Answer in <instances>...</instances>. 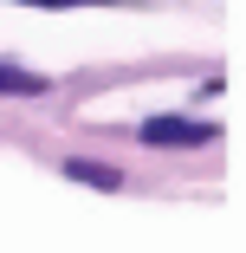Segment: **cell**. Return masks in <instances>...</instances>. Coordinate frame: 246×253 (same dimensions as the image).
Listing matches in <instances>:
<instances>
[{
    "label": "cell",
    "instance_id": "6da1fadb",
    "mask_svg": "<svg viewBox=\"0 0 246 253\" xmlns=\"http://www.w3.org/2000/svg\"><path fill=\"white\" fill-rule=\"evenodd\" d=\"M214 124H181V117H149L142 124V143H208Z\"/></svg>",
    "mask_w": 246,
    "mask_h": 253
},
{
    "label": "cell",
    "instance_id": "7a4b0ae2",
    "mask_svg": "<svg viewBox=\"0 0 246 253\" xmlns=\"http://www.w3.org/2000/svg\"><path fill=\"white\" fill-rule=\"evenodd\" d=\"M0 91H7V97H39L45 78H39V72H13V65H0Z\"/></svg>",
    "mask_w": 246,
    "mask_h": 253
},
{
    "label": "cell",
    "instance_id": "3957f363",
    "mask_svg": "<svg viewBox=\"0 0 246 253\" xmlns=\"http://www.w3.org/2000/svg\"><path fill=\"white\" fill-rule=\"evenodd\" d=\"M65 175L91 182V188H117V169H104V163H65Z\"/></svg>",
    "mask_w": 246,
    "mask_h": 253
},
{
    "label": "cell",
    "instance_id": "277c9868",
    "mask_svg": "<svg viewBox=\"0 0 246 253\" xmlns=\"http://www.w3.org/2000/svg\"><path fill=\"white\" fill-rule=\"evenodd\" d=\"M26 7H91V0H26Z\"/></svg>",
    "mask_w": 246,
    "mask_h": 253
}]
</instances>
